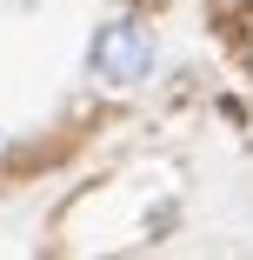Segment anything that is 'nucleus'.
Instances as JSON below:
<instances>
[{"label": "nucleus", "instance_id": "1", "mask_svg": "<svg viewBox=\"0 0 253 260\" xmlns=\"http://www.w3.org/2000/svg\"><path fill=\"white\" fill-rule=\"evenodd\" d=\"M93 67L107 80H120V87H133V80H147V67H154V40L140 27H107V34H93Z\"/></svg>", "mask_w": 253, "mask_h": 260}]
</instances>
